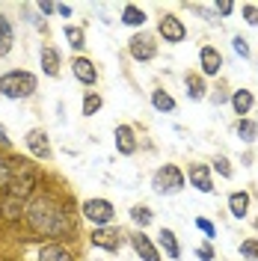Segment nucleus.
<instances>
[{
  "label": "nucleus",
  "instance_id": "f257e3e1",
  "mask_svg": "<svg viewBox=\"0 0 258 261\" xmlns=\"http://www.w3.org/2000/svg\"><path fill=\"white\" fill-rule=\"evenodd\" d=\"M24 220H27L30 231L39 234V238H50V241L74 238V217H71V211L63 208V205L48 193H39L30 205L24 208Z\"/></svg>",
  "mask_w": 258,
  "mask_h": 261
},
{
  "label": "nucleus",
  "instance_id": "f03ea898",
  "mask_svg": "<svg viewBox=\"0 0 258 261\" xmlns=\"http://www.w3.org/2000/svg\"><path fill=\"white\" fill-rule=\"evenodd\" d=\"M36 74L24 71V68H12L6 74H0V95L3 98H12V101H21V98H30L36 92Z\"/></svg>",
  "mask_w": 258,
  "mask_h": 261
},
{
  "label": "nucleus",
  "instance_id": "7ed1b4c3",
  "mask_svg": "<svg viewBox=\"0 0 258 261\" xmlns=\"http://www.w3.org/2000/svg\"><path fill=\"white\" fill-rule=\"evenodd\" d=\"M151 187H154L158 196H175V193L184 190V172L178 169L175 163H166V166H161V169H154Z\"/></svg>",
  "mask_w": 258,
  "mask_h": 261
},
{
  "label": "nucleus",
  "instance_id": "20e7f679",
  "mask_svg": "<svg viewBox=\"0 0 258 261\" xmlns=\"http://www.w3.org/2000/svg\"><path fill=\"white\" fill-rule=\"evenodd\" d=\"M81 217L83 220H89L92 226H110L116 217V208L110 199H86L81 205Z\"/></svg>",
  "mask_w": 258,
  "mask_h": 261
},
{
  "label": "nucleus",
  "instance_id": "39448f33",
  "mask_svg": "<svg viewBox=\"0 0 258 261\" xmlns=\"http://www.w3.org/2000/svg\"><path fill=\"white\" fill-rule=\"evenodd\" d=\"M89 244L98 246V249H107V252H119L125 246V231L113 226H98L89 234Z\"/></svg>",
  "mask_w": 258,
  "mask_h": 261
},
{
  "label": "nucleus",
  "instance_id": "423d86ee",
  "mask_svg": "<svg viewBox=\"0 0 258 261\" xmlns=\"http://www.w3.org/2000/svg\"><path fill=\"white\" fill-rule=\"evenodd\" d=\"M24 146H27V151H30L33 158H36V161H48L50 154H54L48 130H42V128L27 130V134H24Z\"/></svg>",
  "mask_w": 258,
  "mask_h": 261
},
{
  "label": "nucleus",
  "instance_id": "0eeeda50",
  "mask_svg": "<svg viewBox=\"0 0 258 261\" xmlns=\"http://www.w3.org/2000/svg\"><path fill=\"white\" fill-rule=\"evenodd\" d=\"M128 54L137 63H148V60H154L158 45H154V39L148 33H137V36H131V42H128Z\"/></svg>",
  "mask_w": 258,
  "mask_h": 261
},
{
  "label": "nucleus",
  "instance_id": "6e6552de",
  "mask_svg": "<svg viewBox=\"0 0 258 261\" xmlns=\"http://www.w3.org/2000/svg\"><path fill=\"white\" fill-rule=\"evenodd\" d=\"M158 33H161V39H166V45H181L184 39H187V27H184V21L175 15H163L158 21Z\"/></svg>",
  "mask_w": 258,
  "mask_h": 261
},
{
  "label": "nucleus",
  "instance_id": "1a4fd4ad",
  "mask_svg": "<svg viewBox=\"0 0 258 261\" xmlns=\"http://www.w3.org/2000/svg\"><path fill=\"white\" fill-rule=\"evenodd\" d=\"M128 244L134 246V252H137L143 261H161L158 246H154V241H151L145 231H131V234H128Z\"/></svg>",
  "mask_w": 258,
  "mask_h": 261
},
{
  "label": "nucleus",
  "instance_id": "9d476101",
  "mask_svg": "<svg viewBox=\"0 0 258 261\" xmlns=\"http://www.w3.org/2000/svg\"><path fill=\"white\" fill-rule=\"evenodd\" d=\"M187 178H190V184H193L196 190H202V193H214V178H211V166L208 163H190Z\"/></svg>",
  "mask_w": 258,
  "mask_h": 261
},
{
  "label": "nucleus",
  "instance_id": "9b49d317",
  "mask_svg": "<svg viewBox=\"0 0 258 261\" xmlns=\"http://www.w3.org/2000/svg\"><path fill=\"white\" fill-rule=\"evenodd\" d=\"M113 140H116V151H119V154L131 158V154L137 151V134H134L131 125H116Z\"/></svg>",
  "mask_w": 258,
  "mask_h": 261
},
{
  "label": "nucleus",
  "instance_id": "f8f14e48",
  "mask_svg": "<svg viewBox=\"0 0 258 261\" xmlns=\"http://www.w3.org/2000/svg\"><path fill=\"white\" fill-rule=\"evenodd\" d=\"M71 74L83 83V86H95L98 83V68L92 60H86V57H78V60H71Z\"/></svg>",
  "mask_w": 258,
  "mask_h": 261
},
{
  "label": "nucleus",
  "instance_id": "ddd939ff",
  "mask_svg": "<svg viewBox=\"0 0 258 261\" xmlns=\"http://www.w3.org/2000/svg\"><path fill=\"white\" fill-rule=\"evenodd\" d=\"M199 65H202V74H220V68H223V54L214 48V45H205V48L199 50Z\"/></svg>",
  "mask_w": 258,
  "mask_h": 261
},
{
  "label": "nucleus",
  "instance_id": "4468645a",
  "mask_svg": "<svg viewBox=\"0 0 258 261\" xmlns=\"http://www.w3.org/2000/svg\"><path fill=\"white\" fill-rule=\"evenodd\" d=\"M39 261H78V255L60 241H48V244L39 249Z\"/></svg>",
  "mask_w": 258,
  "mask_h": 261
},
{
  "label": "nucleus",
  "instance_id": "2eb2a0df",
  "mask_svg": "<svg viewBox=\"0 0 258 261\" xmlns=\"http://www.w3.org/2000/svg\"><path fill=\"white\" fill-rule=\"evenodd\" d=\"M39 63H42V71H45L48 77H60V54L50 48V45H42Z\"/></svg>",
  "mask_w": 258,
  "mask_h": 261
},
{
  "label": "nucleus",
  "instance_id": "dca6fc26",
  "mask_svg": "<svg viewBox=\"0 0 258 261\" xmlns=\"http://www.w3.org/2000/svg\"><path fill=\"white\" fill-rule=\"evenodd\" d=\"M158 246H161L169 258H181V244H178V238H175L172 228H161V231H158Z\"/></svg>",
  "mask_w": 258,
  "mask_h": 261
},
{
  "label": "nucleus",
  "instance_id": "f3484780",
  "mask_svg": "<svg viewBox=\"0 0 258 261\" xmlns=\"http://www.w3.org/2000/svg\"><path fill=\"white\" fill-rule=\"evenodd\" d=\"M12 45H15V27L6 15H0V57H9Z\"/></svg>",
  "mask_w": 258,
  "mask_h": 261
},
{
  "label": "nucleus",
  "instance_id": "a211bd4d",
  "mask_svg": "<svg viewBox=\"0 0 258 261\" xmlns=\"http://www.w3.org/2000/svg\"><path fill=\"white\" fill-rule=\"evenodd\" d=\"M119 21H122L125 27H145V9L128 3V6L122 9V18H119Z\"/></svg>",
  "mask_w": 258,
  "mask_h": 261
},
{
  "label": "nucleus",
  "instance_id": "6ab92c4d",
  "mask_svg": "<svg viewBox=\"0 0 258 261\" xmlns=\"http://www.w3.org/2000/svg\"><path fill=\"white\" fill-rule=\"evenodd\" d=\"M252 104H255V98H252L249 89H238V92L231 95V107H235V113L238 116H246L249 110H252Z\"/></svg>",
  "mask_w": 258,
  "mask_h": 261
},
{
  "label": "nucleus",
  "instance_id": "aec40b11",
  "mask_svg": "<svg viewBox=\"0 0 258 261\" xmlns=\"http://www.w3.org/2000/svg\"><path fill=\"white\" fill-rule=\"evenodd\" d=\"M246 208H249V193H231L228 196V211H231V217H238V220H243L246 217Z\"/></svg>",
  "mask_w": 258,
  "mask_h": 261
},
{
  "label": "nucleus",
  "instance_id": "412c9836",
  "mask_svg": "<svg viewBox=\"0 0 258 261\" xmlns=\"http://www.w3.org/2000/svg\"><path fill=\"white\" fill-rule=\"evenodd\" d=\"M151 107L158 113H172L175 110V98L169 95V92H163V89H154L151 92Z\"/></svg>",
  "mask_w": 258,
  "mask_h": 261
},
{
  "label": "nucleus",
  "instance_id": "4be33fe9",
  "mask_svg": "<svg viewBox=\"0 0 258 261\" xmlns=\"http://www.w3.org/2000/svg\"><path fill=\"white\" fill-rule=\"evenodd\" d=\"M131 220L140 226V231H143L145 226H151V220H154V211L148 208V205H134L131 208Z\"/></svg>",
  "mask_w": 258,
  "mask_h": 261
},
{
  "label": "nucleus",
  "instance_id": "5701e85b",
  "mask_svg": "<svg viewBox=\"0 0 258 261\" xmlns=\"http://www.w3.org/2000/svg\"><path fill=\"white\" fill-rule=\"evenodd\" d=\"M184 83H187V98H193V101H202L205 92H208V89H205V81H202L199 74H187Z\"/></svg>",
  "mask_w": 258,
  "mask_h": 261
},
{
  "label": "nucleus",
  "instance_id": "b1692460",
  "mask_svg": "<svg viewBox=\"0 0 258 261\" xmlns=\"http://www.w3.org/2000/svg\"><path fill=\"white\" fill-rule=\"evenodd\" d=\"M65 39H68V45L74 50H83L86 48V36H83V27H74V24H65Z\"/></svg>",
  "mask_w": 258,
  "mask_h": 261
},
{
  "label": "nucleus",
  "instance_id": "393cba45",
  "mask_svg": "<svg viewBox=\"0 0 258 261\" xmlns=\"http://www.w3.org/2000/svg\"><path fill=\"white\" fill-rule=\"evenodd\" d=\"M101 107H104V98L98 95V92H86V95H83V107H81L83 116H95Z\"/></svg>",
  "mask_w": 258,
  "mask_h": 261
},
{
  "label": "nucleus",
  "instance_id": "a878e982",
  "mask_svg": "<svg viewBox=\"0 0 258 261\" xmlns=\"http://www.w3.org/2000/svg\"><path fill=\"white\" fill-rule=\"evenodd\" d=\"M238 137H241L243 143H255L258 125L252 122V119H241V122H238Z\"/></svg>",
  "mask_w": 258,
  "mask_h": 261
},
{
  "label": "nucleus",
  "instance_id": "bb28decb",
  "mask_svg": "<svg viewBox=\"0 0 258 261\" xmlns=\"http://www.w3.org/2000/svg\"><path fill=\"white\" fill-rule=\"evenodd\" d=\"M241 258L246 261H258V238H249L241 244Z\"/></svg>",
  "mask_w": 258,
  "mask_h": 261
},
{
  "label": "nucleus",
  "instance_id": "cd10ccee",
  "mask_svg": "<svg viewBox=\"0 0 258 261\" xmlns=\"http://www.w3.org/2000/svg\"><path fill=\"white\" fill-rule=\"evenodd\" d=\"M9 184H12V166L0 158V190H6Z\"/></svg>",
  "mask_w": 258,
  "mask_h": 261
},
{
  "label": "nucleus",
  "instance_id": "c85d7f7f",
  "mask_svg": "<svg viewBox=\"0 0 258 261\" xmlns=\"http://www.w3.org/2000/svg\"><path fill=\"white\" fill-rule=\"evenodd\" d=\"M196 228L205 231V238H211V241H214V234H217V226H214L211 220H205V217H196Z\"/></svg>",
  "mask_w": 258,
  "mask_h": 261
},
{
  "label": "nucleus",
  "instance_id": "c756f323",
  "mask_svg": "<svg viewBox=\"0 0 258 261\" xmlns=\"http://www.w3.org/2000/svg\"><path fill=\"white\" fill-rule=\"evenodd\" d=\"M214 169H217L223 178H231V166H228L226 158H214Z\"/></svg>",
  "mask_w": 258,
  "mask_h": 261
},
{
  "label": "nucleus",
  "instance_id": "7c9ffc66",
  "mask_svg": "<svg viewBox=\"0 0 258 261\" xmlns=\"http://www.w3.org/2000/svg\"><path fill=\"white\" fill-rule=\"evenodd\" d=\"M243 18H246V24L258 27V9L252 6V3H246V6H243Z\"/></svg>",
  "mask_w": 258,
  "mask_h": 261
},
{
  "label": "nucleus",
  "instance_id": "2f4dec72",
  "mask_svg": "<svg viewBox=\"0 0 258 261\" xmlns=\"http://www.w3.org/2000/svg\"><path fill=\"white\" fill-rule=\"evenodd\" d=\"M231 45H235V50H238L241 57H249V45H246V39H243V36H235V39H231Z\"/></svg>",
  "mask_w": 258,
  "mask_h": 261
},
{
  "label": "nucleus",
  "instance_id": "473e14b6",
  "mask_svg": "<svg viewBox=\"0 0 258 261\" xmlns=\"http://www.w3.org/2000/svg\"><path fill=\"white\" fill-rule=\"evenodd\" d=\"M196 255H199L202 261H214V249L205 244V246H199V249H196Z\"/></svg>",
  "mask_w": 258,
  "mask_h": 261
},
{
  "label": "nucleus",
  "instance_id": "72a5a7b5",
  "mask_svg": "<svg viewBox=\"0 0 258 261\" xmlns=\"http://www.w3.org/2000/svg\"><path fill=\"white\" fill-rule=\"evenodd\" d=\"M214 9H217L220 15H231V9H235V6H231V3H226V0H220V3H214Z\"/></svg>",
  "mask_w": 258,
  "mask_h": 261
},
{
  "label": "nucleus",
  "instance_id": "f704fd0d",
  "mask_svg": "<svg viewBox=\"0 0 258 261\" xmlns=\"http://www.w3.org/2000/svg\"><path fill=\"white\" fill-rule=\"evenodd\" d=\"M39 12H42V15H50V12H57V6L48 3V0H42V3H39Z\"/></svg>",
  "mask_w": 258,
  "mask_h": 261
},
{
  "label": "nucleus",
  "instance_id": "c9c22d12",
  "mask_svg": "<svg viewBox=\"0 0 258 261\" xmlns=\"http://www.w3.org/2000/svg\"><path fill=\"white\" fill-rule=\"evenodd\" d=\"M57 12L63 18H71V6H68V3H57Z\"/></svg>",
  "mask_w": 258,
  "mask_h": 261
},
{
  "label": "nucleus",
  "instance_id": "e433bc0d",
  "mask_svg": "<svg viewBox=\"0 0 258 261\" xmlns=\"http://www.w3.org/2000/svg\"><path fill=\"white\" fill-rule=\"evenodd\" d=\"M0 146H9V134H6L3 125H0Z\"/></svg>",
  "mask_w": 258,
  "mask_h": 261
},
{
  "label": "nucleus",
  "instance_id": "4c0bfd02",
  "mask_svg": "<svg viewBox=\"0 0 258 261\" xmlns=\"http://www.w3.org/2000/svg\"><path fill=\"white\" fill-rule=\"evenodd\" d=\"M255 226H258V220H255Z\"/></svg>",
  "mask_w": 258,
  "mask_h": 261
}]
</instances>
